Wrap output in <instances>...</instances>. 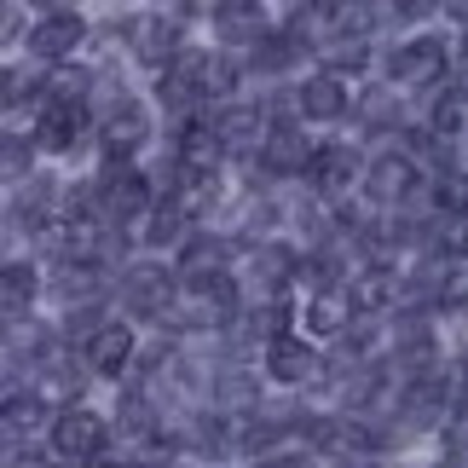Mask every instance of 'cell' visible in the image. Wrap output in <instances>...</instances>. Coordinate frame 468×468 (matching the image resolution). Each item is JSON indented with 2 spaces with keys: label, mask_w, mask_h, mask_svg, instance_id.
I'll use <instances>...</instances> for the list:
<instances>
[{
  "label": "cell",
  "mask_w": 468,
  "mask_h": 468,
  "mask_svg": "<svg viewBox=\"0 0 468 468\" xmlns=\"http://www.w3.org/2000/svg\"><path fill=\"white\" fill-rule=\"evenodd\" d=\"M238 313H243V295L231 283V272H179V295L162 324L191 335V330H226Z\"/></svg>",
  "instance_id": "cell-1"
},
{
  "label": "cell",
  "mask_w": 468,
  "mask_h": 468,
  "mask_svg": "<svg viewBox=\"0 0 468 468\" xmlns=\"http://www.w3.org/2000/svg\"><path fill=\"white\" fill-rule=\"evenodd\" d=\"M93 203L111 226H139L156 208V191H151L145 168H133V162H104V174L93 179Z\"/></svg>",
  "instance_id": "cell-2"
},
{
  "label": "cell",
  "mask_w": 468,
  "mask_h": 468,
  "mask_svg": "<svg viewBox=\"0 0 468 468\" xmlns=\"http://www.w3.org/2000/svg\"><path fill=\"white\" fill-rule=\"evenodd\" d=\"M457 417V388H452V376H440V370H422V376H410L405 393H399V422L410 428V434H428V428H445Z\"/></svg>",
  "instance_id": "cell-3"
},
{
  "label": "cell",
  "mask_w": 468,
  "mask_h": 468,
  "mask_svg": "<svg viewBox=\"0 0 468 468\" xmlns=\"http://www.w3.org/2000/svg\"><path fill=\"white\" fill-rule=\"evenodd\" d=\"M104 445H111V422L99 417V410H87V405H69L52 417V457L58 463H99L104 457Z\"/></svg>",
  "instance_id": "cell-4"
},
{
  "label": "cell",
  "mask_w": 468,
  "mask_h": 468,
  "mask_svg": "<svg viewBox=\"0 0 468 468\" xmlns=\"http://www.w3.org/2000/svg\"><path fill=\"white\" fill-rule=\"evenodd\" d=\"M151 139V111L139 104L133 93H116L111 104L99 111V145L104 162H133V151Z\"/></svg>",
  "instance_id": "cell-5"
},
{
  "label": "cell",
  "mask_w": 468,
  "mask_h": 468,
  "mask_svg": "<svg viewBox=\"0 0 468 468\" xmlns=\"http://www.w3.org/2000/svg\"><path fill=\"white\" fill-rule=\"evenodd\" d=\"M452 58L457 52L440 35H410V41H399L388 52V76H393V87H434L452 69Z\"/></svg>",
  "instance_id": "cell-6"
},
{
  "label": "cell",
  "mask_w": 468,
  "mask_h": 468,
  "mask_svg": "<svg viewBox=\"0 0 468 468\" xmlns=\"http://www.w3.org/2000/svg\"><path fill=\"white\" fill-rule=\"evenodd\" d=\"M122 35H128V52L151 69H168L179 52H186V29H179V17H168V12H133Z\"/></svg>",
  "instance_id": "cell-7"
},
{
  "label": "cell",
  "mask_w": 468,
  "mask_h": 468,
  "mask_svg": "<svg viewBox=\"0 0 468 468\" xmlns=\"http://www.w3.org/2000/svg\"><path fill=\"white\" fill-rule=\"evenodd\" d=\"M422 186V162L410 151H382L376 162H365V197L376 208H399L405 197H417Z\"/></svg>",
  "instance_id": "cell-8"
},
{
  "label": "cell",
  "mask_w": 468,
  "mask_h": 468,
  "mask_svg": "<svg viewBox=\"0 0 468 468\" xmlns=\"http://www.w3.org/2000/svg\"><path fill=\"white\" fill-rule=\"evenodd\" d=\"M261 365H266V376H272L278 388H307V382L324 376V358L313 353V341H301L290 330L261 341Z\"/></svg>",
  "instance_id": "cell-9"
},
{
  "label": "cell",
  "mask_w": 468,
  "mask_h": 468,
  "mask_svg": "<svg viewBox=\"0 0 468 468\" xmlns=\"http://www.w3.org/2000/svg\"><path fill=\"white\" fill-rule=\"evenodd\" d=\"M174 295H179V283H174L168 266H156V261H139V266L122 272V307L133 318H168Z\"/></svg>",
  "instance_id": "cell-10"
},
{
  "label": "cell",
  "mask_w": 468,
  "mask_h": 468,
  "mask_svg": "<svg viewBox=\"0 0 468 468\" xmlns=\"http://www.w3.org/2000/svg\"><path fill=\"white\" fill-rule=\"evenodd\" d=\"M307 179H313V191L324 197V203H347L353 186H365V156H358L353 145H341V139L335 145H318Z\"/></svg>",
  "instance_id": "cell-11"
},
{
  "label": "cell",
  "mask_w": 468,
  "mask_h": 468,
  "mask_svg": "<svg viewBox=\"0 0 468 468\" xmlns=\"http://www.w3.org/2000/svg\"><path fill=\"white\" fill-rule=\"evenodd\" d=\"M81 365L93 370V376H104V382H122V376L139 365L133 330H128V324H99V330L81 341Z\"/></svg>",
  "instance_id": "cell-12"
},
{
  "label": "cell",
  "mask_w": 468,
  "mask_h": 468,
  "mask_svg": "<svg viewBox=\"0 0 468 468\" xmlns=\"http://www.w3.org/2000/svg\"><path fill=\"white\" fill-rule=\"evenodd\" d=\"M313 139H307V128H295V122H272V133H266V145H261V174H272V179H307V168H313Z\"/></svg>",
  "instance_id": "cell-13"
},
{
  "label": "cell",
  "mask_w": 468,
  "mask_h": 468,
  "mask_svg": "<svg viewBox=\"0 0 468 468\" xmlns=\"http://www.w3.org/2000/svg\"><path fill=\"white\" fill-rule=\"evenodd\" d=\"M81 41H87V17L76 6H69V12H41V17H35V29H29V58L64 64V58H76Z\"/></svg>",
  "instance_id": "cell-14"
},
{
  "label": "cell",
  "mask_w": 468,
  "mask_h": 468,
  "mask_svg": "<svg viewBox=\"0 0 468 468\" xmlns=\"http://www.w3.org/2000/svg\"><path fill=\"white\" fill-rule=\"evenodd\" d=\"M87 122H93V104L87 99H47L41 116H35V145L41 151H76Z\"/></svg>",
  "instance_id": "cell-15"
},
{
  "label": "cell",
  "mask_w": 468,
  "mask_h": 468,
  "mask_svg": "<svg viewBox=\"0 0 468 468\" xmlns=\"http://www.w3.org/2000/svg\"><path fill=\"white\" fill-rule=\"evenodd\" d=\"M208 29H214V41H226V47H255L261 35L272 29V17H266V0H214Z\"/></svg>",
  "instance_id": "cell-16"
},
{
  "label": "cell",
  "mask_w": 468,
  "mask_h": 468,
  "mask_svg": "<svg viewBox=\"0 0 468 468\" xmlns=\"http://www.w3.org/2000/svg\"><path fill=\"white\" fill-rule=\"evenodd\" d=\"M214 133H220L226 156H261L272 122L261 116V104H220V111H214Z\"/></svg>",
  "instance_id": "cell-17"
},
{
  "label": "cell",
  "mask_w": 468,
  "mask_h": 468,
  "mask_svg": "<svg viewBox=\"0 0 468 468\" xmlns=\"http://www.w3.org/2000/svg\"><path fill=\"white\" fill-rule=\"evenodd\" d=\"M295 111H301V122H341V116L353 111L347 81H341L335 69H313V76H301V87H295Z\"/></svg>",
  "instance_id": "cell-18"
},
{
  "label": "cell",
  "mask_w": 468,
  "mask_h": 468,
  "mask_svg": "<svg viewBox=\"0 0 468 468\" xmlns=\"http://www.w3.org/2000/svg\"><path fill=\"white\" fill-rule=\"evenodd\" d=\"M307 35H301V29H290V24H272V29H266L261 35V41L255 47H249V52H255V58H249V64H255V76H290V69L301 64V58H307Z\"/></svg>",
  "instance_id": "cell-19"
},
{
  "label": "cell",
  "mask_w": 468,
  "mask_h": 468,
  "mask_svg": "<svg viewBox=\"0 0 468 468\" xmlns=\"http://www.w3.org/2000/svg\"><path fill=\"white\" fill-rule=\"evenodd\" d=\"M388 347H393V365H399L405 376L434 370V330H428V318H422V313H405L399 324H393Z\"/></svg>",
  "instance_id": "cell-20"
},
{
  "label": "cell",
  "mask_w": 468,
  "mask_h": 468,
  "mask_svg": "<svg viewBox=\"0 0 468 468\" xmlns=\"http://www.w3.org/2000/svg\"><path fill=\"white\" fill-rule=\"evenodd\" d=\"M174 162H179V168H220L226 145H220V133H214V116H186V122H179Z\"/></svg>",
  "instance_id": "cell-21"
},
{
  "label": "cell",
  "mask_w": 468,
  "mask_h": 468,
  "mask_svg": "<svg viewBox=\"0 0 468 468\" xmlns=\"http://www.w3.org/2000/svg\"><path fill=\"white\" fill-rule=\"evenodd\" d=\"M301 278V255L283 243H261L255 261H249V283H255V295H290V283Z\"/></svg>",
  "instance_id": "cell-22"
},
{
  "label": "cell",
  "mask_w": 468,
  "mask_h": 468,
  "mask_svg": "<svg viewBox=\"0 0 468 468\" xmlns=\"http://www.w3.org/2000/svg\"><path fill=\"white\" fill-rule=\"evenodd\" d=\"M353 313H358V301H353V290H341V283L307 295V330L313 335H347Z\"/></svg>",
  "instance_id": "cell-23"
},
{
  "label": "cell",
  "mask_w": 468,
  "mask_h": 468,
  "mask_svg": "<svg viewBox=\"0 0 468 468\" xmlns=\"http://www.w3.org/2000/svg\"><path fill=\"white\" fill-rule=\"evenodd\" d=\"M353 301H358V313H388L393 307V295H399V266H388V261H365L353 272Z\"/></svg>",
  "instance_id": "cell-24"
},
{
  "label": "cell",
  "mask_w": 468,
  "mask_h": 468,
  "mask_svg": "<svg viewBox=\"0 0 468 468\" xmlns=\"http://www.w3.org/2000/svg\"><path fill=\"white\" fill-rule=\"evenodd\" d=\"M186 220H191V208H186V203H179V197L168 191V197H162V203L145 214V220H139V231H145V243H151V249H179V243L191 238Z\"/></svg>",
  "instance_id": "cell-25"
},
{
  "label": "cell",
  "mask_w": 468,
  "mask_h": 468,
  "mask_svg": "<svg viewBox=\"0 0 468 468\" xmlns=\"http://www.w3.org/2000/svg\"><path fill=\"white\" fill-rule=\"evenodd\" d=\"M47 405H52L47 393H35V388H29V393H24V388H12V393H6V445H24L35 428L47 422Z\"/></svg>",
  "instance_id": "cell-26"
},
{
  "label": "cell",
  "mask_w": 468,
  "mask_h": 468,
  "mask_svg": "<svg viewBox=\"0 0 468 468\" xmlns=\"http://www.w3.org/2000/svg\"><path fill=\"white\" fill-rule=\"evenodd\" d=\"M226 261H231V243L214 238V231H191L179 243V272H226Z\"/></svg>",
  "instance_id": "cell-27"
},
{
  "label": "cell",
  "mask_w": 468,
  "mask_h": 468,
  "mask_svg": "<svg viewBox=\"0 0 468 468\" xmlns=\"http://www.w3.org/2000/svg\"><path fill=\"white\" fill-rule=\"evenodd\" d=\"M353 116H358L365 133H393L399 128V93H393V87H365V99L353 104Z\"/></svg>",
  "instance_id": "cell-28"
},
{
  "label": "cell",
  "mask_w": 468,
  "mask_h": 468,
  "mask_svg": "<svg viewBox=\"0 0 468 468\" xmlns=\"http://www.w3.org/2000/svg\"><path fill=\"white\" fill-rule=\"evenodd\" d=\"M35 290H41V278H35L29 261H6V272H0V301H6V324H17L29 313Z\"/></svg>",
  "instance_id": "cell-29"
},
{
  "label": "cell",
  "mask_w": 468,
  "mask_h": 468,
  "mask_svg": "<svg viewBox=\"0 0 468 468\" xmlns=\"http://www.w3.org/2000/svg\"><path fill=\"white\" fill-rule=\"evenodd\" d=\"M324 69H335V76H358V69H370V35H330V47H324Z\"/></svg>",
  "instance_id": "cell-30"
},
{
  "label": "cell",
  "mask_w": 468,
  "mask_h": 468,
  "mask_svg": "<svg viewBox=\"0 0 468 468\" xmlns=\"http://www.w3.org/2000/svg\"><path fill=\"white\" fill-rule=\"evenodd\" d=\"M116 422H122V434H128V440H156V434H162L151 393H122V405H116Z\"/></svg>",
  "instance_id": "cell-31"
},
{
  "label": "cell",
  "mask_w": 468,
  "mask_h": 468,
  "mask_svg": "<svg viewBox=\"0 0 468 468\" xmlns=\"http://www.w3.org/2000/svg\"><path fill=\"white\" fill-rule=\"evenodd\" d=\"M428 128L445 133V139H457L468 128V87H463V93H457V87H452V93H434V104H428Z\"/></svg>",
  "instance_id": "cell-32"
},
{
  "label": "cell",
  "mask_w": 468,
  "mask_h": 468,
  "mask_svg": "<svg viewBox=\"0 0 468 468\" xmlns=\"http://www.w3.org/2000/svg\"><path fill=\"white\" fill-rule=\"evenodd\" d=\"M434 214H468V174L463 168L434 174Z\"/></svg>",
  "instance_id": "cell-33"
},
{
  "label": "cell",
  "mask_w": 468,
  "mask_h": 468,
  "mask_svg": "<svg viewBox=\"0 0 468 468\" xmlns=\"http://www.w3.org/2000/svg\"><path fill=\"white\" fill-rule=\"evenodd\" d=\"M301 278H307L313 290H330V283L347 278V266H341L335 249H313V255H301Z\"/></svg>",
  "instance_id": "cell-34"
},
{
  "label": "cell",
  "mask_w": 468,
  "mask_h": 468,
  "mask_svg": "<svg viewBox=\"0 0 468 468\" xmlns=\"http://www.w3.org/2000/svg\"><path fill=\"white\" fill-rule=\"evenodd\" d=\"M24 99H47V76H24V69H6V111H24Z\"/></svg>",
  "instance_id": "cell-35"
},
{
  "label": "cell",
  "mask_w": 468,
  "mask_h": 468,
  "mask_svg": "<svg viewBox=\"0 0 468 468\" xmlns=\"http://www.w3.org/2000/svg\"><path fill=\"white\" fill-rule=\"evenodd\" d=\"M388 12L399 17V24H428L434 12H445V0H388Z\"/></svg>",
  "instance_id": "cell-36"
},
{
  "label": "cell",
  "mask_w": 468,
  "mask_h": 468,
  "mask_svg": "<svg viewBox=\"0 0 468 468\" xmlns=\"http://www.w3.org/2000/svg\"><path fill=\"white\" fill-rule=\"evenodd\" d=\"M29 156H35V151L24 145V139L6 133V174H12V179H24V174H29Z\"/></svg>",
  "instance_id": "cell-37"
},
{
  "label": "cell",
  "mask_w": 468,
  "mask_h": 468,
  "mask_svg": "<svg viewBox=\"0 0 468 468\" xmlns=\"http://www.w3.org/2000/svg\"><path fill=\"white\" fill-rule=\"evenodd\" d=\"M255 468H313V463L301 457V452H266V457H261Z\"/></svg>",
  "instance_id": "cell-38"
},
{
  "label": "cell",
  "mask_w": 468,
  "mask_h": 468,
  "mask_svg": "<svg viewBox=\"0 0 468 468\" xmlns=\"http://www.w3.org/2000/svg\"><path fill=\"white\" fill-rule=\"evenodd\" d=\"M29 6H35V12H69L76 0H29Z\"/></svg>",
  "instance_id": "cell-39"
},
{
  "label": "cell",
  "mask_w": 468,
  "mask_h": 468,
  "mask_svg": "<svg viewBox=\"0 0 468 468\" xmlns=\"http://www.w3.org/2000/svg\"><path fill=\"white\" fill-rule=\"evenodd\" d=\"M186 12H214V0H179Z\"/></svg>",
  "instance_id": "cell-40"
},
{
  "label": "cell",
  "mask_w": 468,
  "mask_h": 468,
  "mask_svg": "<svg viewBox=\"0 0 468 468\" xmlns=\"http://www.w3.org/2000/svg\"><path fill=\"white\" fill-rule=\"evenodd\" d=\"M99 468H133V463H99Z\"/></svg>",
  "instance_id": "cell-41"
},
{
  "label": "cell",
  "mask_w": 468,
  "mask_h": 468,
  "mask_svg": "<svg viewBox=\"0 0 468 468\" xmlns=\"http://www.w3.org/2000/svg\"><path fill=\"white\" fill-rule=\"evenodd\" d=\"M440 468H463V463H457V457H452V463H440Z\"/></svg>",
  "instance_id": "cell-42"
}]
</instances>
